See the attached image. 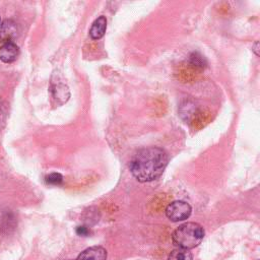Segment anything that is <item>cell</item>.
Listing matches in <instances>:
<instances>
[{
	"mask_svg": "<svg viewBox=\"0 0 260 260\" xmlns=\"http://www.w3.org/2000/svg\"><path fill=\"white\" fill-rule=\"evenodd\" d=\"M169 162L167 151L160 147L149 146L137 150L129 162L133 177L141 182H150L161 176Z\"/></svg>",
	"mask_w": 260,
	"mask_h": 260,
	"instance_id": "cell-1",
	"label": "cell"
},
{
	"mask_svg": "<svg viewBox=\"0 0 260 260\" xmlns=\"http://www.w3.org/2000/svg\"><path fill=\"white\" fill-rule=\"evenodd\" d=\"M204 238V229L197 222H185L179 225L173 233V243L182 249L197 247Z\"/></svg>",
	"mask_w": 260,
	"mask_h": 260,
	"instance_id": "cell-2",
	"label": "cell"
},
{
	"mask_svg": "<svg viewBox=\"0 0 260 260\" xmlns=\"http://www.w3.org/2000/svg\"><path fill=\"white\" fill-rule=\"evenodd\" d=\"M191 211L192 208L189 203L182 200H176L167 206L166 215L169 219L176 222L187 219L190 216Z\"/></svg>",
	"mask_w": 260,
	"mask_h": 260,
	"instance_id": "cell-3",
	"label": "cell"
},
{
	"mask_svg": "<svg viewBox=\"0 0 260 260\" xmlns=\"http://www.w3.org/2000/svg\"><path fill=\"white\" fill-rule=\"evenodd\" d=\"M19 56V48L14 42L4 43L0 47V60L4 63H12Z\"/></svg>",
	"mask_w": 260,
	"mask_h": 260,
	"instance_id": "cell-4",
	"label": "cell"
},
{
	"mask_svg": "<svg viewBox=\"0 0 260 260\" xmlns=\"http://www.w3.org/2000/svg\"><path fill=\"white\" fill-rule=\"evenodd\" d=\"M76 260H107V251L101 246H92L83 250Z\"/></svg>",
	"mask_w": 260,
	"mask_h": 260,
	"instance_id": "cell-5",
	"label": "cell"
},
{
	"mask_svg": "<svg viewBox=\"0 0 260 260\" xmlns=\"http://www.w3.org/2000/svg\"><path fill=\"white\" fill-rule=\"evenodd\" d=\"M17 25L11 19H5L0 26V41L7 43L13 42L12 40L17 36Z\"/></svg>",
	"mask_w": 260,
	"mask_h": 260,
	"instance_id": "cell-6",
	"label": "cell"
},
{
	"mask_svg": "<svg viewBox=\"0 0 260 260\" xmlns=\"http://www.w3.org/2000/svg\"><path fill=\"white\" fill-rule=\"evenodd\" d=\"M107 29V18L104 15L99 16L91 24L89 36L92 40H100L105 36Z\"/></svg>",
	"mask_w": 260,
	"mask_h": 260,
	"instance_id": "cell-7",
	"label": "cell"
},
{
	"mask_svg": "<svg viewBox=\"0 0 260 260\" xmlns=\"http://www.w3.org/2000/svg\"><path fill=\"white\" fill-rule=\"evenodd\" d=\"M168 260H192V253L187 249L178 248L169 254Z\"/></svg>",
	"mask_w": 260,
	"mask_h": 260,
	"instance_id": "cell-8",
	"label": "cell"
},
{
	"mask_svg": "<svg viewBox=\"0 0 260 260\" xmlns=\"http://www.w3.org/2000/svg\"><path fill=\"white\" fill-rule=\"evenodd\" d=\"M189 63L196 67V68H200L203 69L207 66V61L204 58V56H202L200 53L198 52H193L190 54L189 56Z\"/></svg>",
	"mask_w": 260,
	"mask_h": 260,
	"instance_id": "cell-9",
	"label": "cell"
},
{
	"mask_svg": "<svg viewBox=\"0 0 260 260\" xmlns=\"http://www.w3.org/2000/svg\"><path fill=\"white\" fill-rule=\"evenodd\" d=\"M53 91V96L57 100L59 99H63V102H66L68 100L69 93H68V88L63 85V84H57L55 85L54 89H52Z\"/></svg>",
	"mask_w": 260,
	"mask_h": 260,
	"instance_id": "cell-10",
	"label": "cell"
},
{
	"mask_svg": "<svg viewBox=\"0 0 260 260\" xmlns=\"http://www.w3.org/2000/svg\"><path fill=\"white\" fill-rule=\"evenodd\" d=\"M63 181V177L59 173H52L46 177V182L51 185H60Z\"/></svg>",
	"mask_w": 260,
	"mask_h": 260,
	"instance_id": "cell-11",
	"label": "cell"
},
{
	"mask_svg": "<svg viewBox=\"0 0 260 260\" xmlns=\"http://www.w3.org/2000/svg\"><path fill=\"white\" fill-rule=\"evenodd\" d=\"M76 234H77L78 236H83V237H85V236H88V235H89V230H88V228L85 226V225H79V226H77V229H76Z\"/></svg>",
	"mask_w": 260,
	"mask_h": 260,
	"instance_id": "cell-12",
	"label": "cell"
},
{
	"mask_svg": "<svg viewBox=\"0 0 260 260\" xmlns=\"http://www.w3.org/2000/svg\"><path fill=\"white\" fill-rule=\"evenodd\" d=\"M258 45H259V43H258V42H255V47H254V49H253V50H254V52H255V54H256L257 56L259 55V54L257 53V50H258Z\"/></svg>",
	"mask_w": 260,
	"mask_h": 260,
	"instance_id": "cell-13",
	"label": "cell"
},
{
	"mask_svg": "<svg viewBox=\"0 0 260 260\" xmlns=\"http://www.w3.org/2000/svg\"><path fill=\"white\" fill-rule=\"evenodd\" d=\"M0 26H1V17H0Z\"/></svg>",
	"mask_w": 260,
	"mask_h": 260,
	"instance_id": "cell-14",
	"label": "cell"
}]
</instances>
